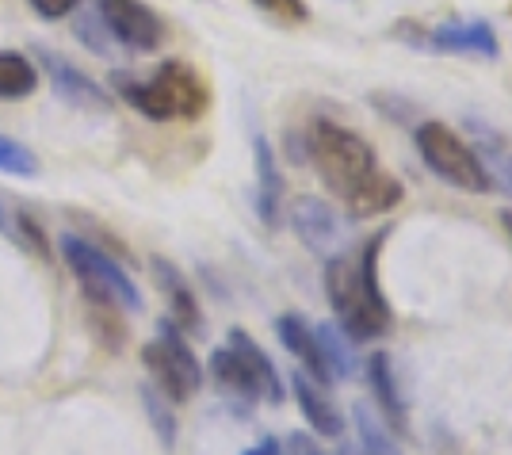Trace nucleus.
Wrapping results in <instances>:
<instances>
[{
	"label": "nucleus",
	"instance_id": "nucleus-1",
	"mask_svg": "<svg viewBox=\"0 0 512 455\" xmlns=\"http://www.w3.org/2000/svg\"><path fill=\"white\" fill-rule=\"evenodd\" d=\"M302 142L321 184L341 199L352 218H375L402 203L406 195L402 180L386 173L379 165V153L356 130L341 127L333 119H314Z\"/></svg>",
	"mask_w": 512,
	"mask_h": 455
},
{
	"label": "nucleus",
	"instance_id": "nucleus-2",
	"mask_svg": "<svg viewBox=\"0 0 512 455\" xmlns=\"http://www.w3.org/2000/svg\"><path fill=\"white\" fill-rule=\"evenodd\" d=\"M386 230L367 238L360 253H337L325 260V295L341 322L344 337L352 341H375L390 333L394 310L379 291V253H383Z\"/></svg>",
	"mask_w": 512,
	"mask_h": 455
},
{
	"label": "nucleus",
	"instance_id": "nucleus-3",
	"mask_svg": "<svg viewBox=\"0 0 512 455\" xmlns=\"http://www.w3.org/2000/svg\"><path fill=\"white\" fill-rule=\"evenodd\" d=\"M119 96L127 100L138 115H146L153 123H169V119H199L211 92L203 85V77L188 62H165L150 81H115Z\"/></svg>",
	"mask_w": 512,
	"mask_h": 455
},
{
	"label": "nucleus",
	"instance_id": "nucleus-4",
	"mask_svg": "<svg viewBox=\"0 0 512 455\" xmlns=\"http://www.w3.org/2000/svg\"><path fill=\"white\" fill-rule=\"evenodd\" d=\"M211 375L214 383L226 394H234L237 402H272V406L283 402V383H279L276 364L245 329H234L230 341L211 352Z\"/></svg>",
	"mask_w": 512,
	"mask_h": 455
},
{
	"label": "nucleus",
	"instance_id": "nucleus-5",
	"mask_svg": "<svg viewBox=\"0 0 512 455\" xmlns=\"http://www.w3.org/2000/svg\"><path fill=\"white\" fill-rule=\"evenodd\" d=\"M58 249H62V260L69 264V272L85 287L88 303L127 310V314L142 310V295H138L134 280L123 272V264L111 253H104L96 241L77 238V234H62Z\"/></svg>",
	"mask_w": 512,
	"mask_h": 455
},
{
	"label": "nucleus",
	"instance_id": "nucleus-6",
	"mask_svg": "<svg viewBox=\"0 0 512 455\" xmlns=\"http://www.w3.org/2000/svg\"><path fill=\"white\" fill-rule=\"evenodd\" d=\"M413 142H417V153L432 173L440 176L444 184L459 188V192L470 195H486L493 192V176L486 169V161L470 150L463 142V134H455L448 123L440 119H428L413 130Z\"/></svg>",
	"mask_w": 512,
	"mask_h": 455
},
{
	"label": "nucleus",
	"instance_id": "nucleus-7",
	"mask_svg": "<svg viewBox=\"0 0 512 455\" xmlns=\"http://www.w3.org/2000/svg\"><path fill=\"white\" fill-rule=\"evenodd\" d=\"M142 364L153 375V387L176 406L188 402L195 390L203 387V368H199L195 352L184 341V333L172 322L157 325V337L142 348Z\"/></svg>",
	"mask_w": 512,
	"mask_h": 455
},
{
	"label": "nucleus",
	"instance_id": "nucleus-8",
	"mask_svg": "<svg viewBox=\"0 0 512 455\" xmlns=\"http://www.w3.org/2000/svg\"><path fill=\"white\" fill-rule=\"evenodd\" d=\"M398 35H406V43L432 50V54H459V58H486V62H493L501 54L497 31L482 20H448L440 27L402 23Z\"/></svg>",
	"mask_w": 512,
	"mask_h": 455
},
{
	"label": "nucleus",
	"instance_id": "nucleus-9",
	"mask_svg": "<svg viewBox=\"0 0 512 455\" xmlns=\"http://www.w3.org/2000/svg\"><path fill=\"white\" fill-rule=\"evenodd\" d=\"M96 16L104 20L107 35L127 50H157L165 39V23L142 0H100Z\"/></svg>",
	"mask_w": 512,
	"mask_h": 455
},
{
	"label": "nucleus",
	"instance_id": "nucleus-10",
	"mask_svg": "<svg viewBox=\"0 0 512 455\" xmlns=\"http://www.w3.org/2000/svg\"><path fill=\"white\" fill-rule=\"evenodd\" d=\"M291 230L299 234V241L310 253H318L325 260L344 253V245H348V230H344L341 215L314 195H302L291 203Z\"/></svg>",
	"mask_w": 512,
	"mask_h": 455
},
{
	"label": "nucleus",
	"instance_id": "nucleus-11",
	"mask_svg": "<svg viewBox=\"0 0 512 455\" xmlns=\"http://www.w3.org/2000/svg\"><path fill=\"white\" fill-rule=\"evenodd\" d=\"M39 62H43L46 77L54 81V92L69 100L73 108H107V92L88 73H81L69 58H58L50 50H39Z\"/></svg>",
	"mask_w": 512,
	"mask_h": 455
},
{
	"label": "nucleus",
	"instance_id": "nucleus-12",
	"mask_svg": "<svg viewBox=\"0 0 512 455\" xmlns=\"http://www.w3.org/2000/svg\"><path fill=\"white\" fill-rule=\"evenodd\" d=\"M153 280H157L161 295H165V303H169V314H172L169 322L176 325V329H192V333H199L203 310H199V303H195V291L188 287L184 272H180L172 260L153 257Z\"/></svg>",
	"mask_w": 512,
	"mask_h": 455
},
{
	"label": "nucleus",
	"instance_id": "nucleus-13",
	"mask_svg": "<svg viewBox=\"0 0 512 455\" xmlns=\"http://www.w3.org/2000/svg\"><path fill=\"white\" fill-rule=\"evenodd\" d=\"M276 333H279V345L287 348L295 360L302 364V371L310 375V379H318L321 387H333V379H329V368H325V360H321V348H318V337H314V325L306 322L302 314H279L276 318Z\"/></svg>",
	"mask_w": 512,
	"mask_h": 455
},
{
	"label": "nucleus",
	"instance_id": "nucleus-14",
	"mask_svg": "<svg viewBox=\"0 0 512 455\" xmlns=\"http://www.w3.org/2000/svg\"><path fill=\"white\" fill-rule=\"evenodd\" d=\"M253 161H256V215H260L264 226H279V215H283V173H279L276 153H272L264 134L253 138Z\"/></svg>",
	"mask_w": 512,
	"mask_h": 455
},
{
	"label": "nucleus",
	"instance_id": "nucleus-15",
	"mask_svg": "<svg viewBox=\"0 0 512 455\" xmlns=\"http://www.w3.org/2000/svg\"><path fill=\"white\" fill-rule=\"evenodd\" d=\"M291 387H295V398H299V410L306 413L310 429L318 436H341L344 433V417L341 410L333 406V398L325 394L329 387H321L318 379H310L306 371H295L291 375Z\"/></svg>",
	"mask_w": 512,
	"mask_h": 455
},
{
	"label": "nucleus",
	"instance_id": "nucleus-16",
	"mask_svg": "<svg viewBox=\"0 0 512 455\" xmlns=\"http://www.w3.org/2000/svg\"><path fill=\"white\" fill-rule=\"evenodd\" d=\"M367 383L371 394L379 402V413L390 429H402L406 425V402H402V387H398V375H394V360L386 352H371L367 360Z\"/></svg>",
	"mask_w": 512,
	"mask_h": 455
},
{
	"label": "nucleus",
	"instance_id": "nucleus-17",
	"mask_svg": "<svg viewBox=\"0 0 512 455\" xmlns=\"http://www.w3.org/2000/svg\"><path fill=\"white\" fill-rule=\"evenodd\" d=\"M352 421H356V444H352V448L360 455H402L398 440L386 429V421L371 410V406L360 402V406L352 410Z\"/></svg>",
	"mask_w": 512,
	"mask_h": 455
},
{
	"label": "nucleus",
	"instance_id": "nucleus-18",
	"mask_svg": "<svg viewBox=\"0 0 512 455\" xmlns=\"http://www.w3.org/2000/svg\"><path fill=\"white\" fill-rule=\"evenodd\" d=\"M314 337H318L321 360H325V368H329V379H333V383L352 379V371H356V352L348 348V337H344L341 325H318Z\"/></svg>",
	"mask_w": 512,
	"mask_h": 455
},
{
	"label": "nucleus",
	"instance_id": "nucleus-19",
	"mask_svg": "<svg viewBox=\"0 0 512 455\" xmlns=\"http://www.w3.org/2000/svg\"><path fill=\"white\" fill-rule=\"evenodd\" d=\"M0 230L16 241V245H23L27 253H35V257H43V260L50 257V245H46L43 226L27 215V211H12L4 199H0Z\"/></svg>",
	"mask_w": 512,
	"mask_h": 455
},
{
	"label": "nucleus",
	"instance_id": "nucleus-20",
	"mask_svg": "<svg viewBox=\"0 0 512 455\" xmlns=\"http://www.w3.org/2000/svg\"><path fill=\"white\" fill-rule=\"evenodd\" d=\"M39 88V69L27 62L23 54L4 50L0 54V100H23Z\"/></svg>",
	"mask_w": 512,
	"mask_h": 455
},
{
	"label": "nucleus",
	"instance_id": "nucleus-21",
	"mask_svg": "<svg viewBox=\"0 0 512 455\" xmlns=\"http://www.w3.org/2000/svg\"><path fill=\"white\" fill-rule=\"evenodd\" d=\"M0 173H12V176H35L39 173V161L35 153L27 150L23 142L0 134Z\"/></svg>",
	"mask_w": 512,
	"mask_h": 455
},
{
	"label": "nucleus",
	"instance_id": "nucleus-22",
	"mask_svg": "<svg viewBox=\"0 0 512 455\" xmlns=\"http://www.w3.org/2000/svg\"><path fill=\"white\" fill-rule=\"evenodd\" d=\"M142 402H146L150 425L157 429L161 444H165V448H172V440H176V417H172L169 406H165V394H161L157 387H146V390H142Z\"/></svg>",
	"mask_w": 512,
	"mask_h": 455
},
{
	"label": "nucleus",
	"instance_id": "nucleus-23",
	"mask_svg": "<svg viewBox=\"0 0 512 455\" xmlns=\"http://www.w3.org/2000/svg\"><path fill=\"white\" fill-rule=\"evenodd\" d=\"M260 12H268L279 23H306L310 20V8L306 0H253Z\"/></svg>",
	"mask_w": 512,
	"mask_h": 455
},
{
	"label": "nucleus",
	"instance_id": "nucleus-24",
	"mask_svg": "<svg viewBox=\"0 0 512 455\" xmlns=\"http://www.w3.org/2000/svg\"><path fill=\"white\" fill-rule=\"evenodd\" d=\"M77 35H81L88 46H96L100 54H107V50H111L107 43H115V39L107 35V27H104V20H100V16H81V20H77Z\"/></svg>",
	"mask_w": 512,
	"mask_h": 455
},
{
	"label": "nucleus",
	"instance_id": "nucleus-25",
	"mask_svg": "<svg viewBox=\"0 0 512 455\" xmlns=\"http://www.w3.org/2000/svg\"><path fill=\"white\" fill-rule=\"evenodd\" d=\"M43 20H62V16H73L81 0H27Z\"/></svg>",
	"mask_w": 512,
	"mask_h": 455
},
{
	"label": "nucleus",
	"instance_id": "nucleus-26",
	"mask_svg": "<svg viewBox=\"0 0 512 455\" xmlns=\"http://www.w3.org/2000/svg\"><path fill=\"white\" fill-rule=\"evenodd\" d=\"M287 455H325V452L306 433H291L287 436Z\"/></svg>",
	"mask_w": 512,
	"mask_h": 455
},
{
	"label": "nucleus",
	"instance_id": "nucleus-27",
	"mask_svg": "<svg viewBox=\"0 0 512 455\" xmlns=\"http://www.w3.org/2000/svg\"><path fill=\"white\" fill-rule=\"evenodd\" d=\"M245 455H287V452H283V444H279V440H272V436H268V440L253 444V448H249Z\"/></svg>",
	"mask_w": 512,
	"mask_h": 455
},
{
	"label": "nucleus",
	"instance_id": "nucleus-28",
	"mask_svg": "<svg viewBox=\"0 0 512 455\" xmlns=\"http://www.w3.org/2000/svg\"><path fill=\"white\" fill-rule=\"evenodd\" d=\"M501 226L509 230V238H512V211H501Z\"/></svg>",
	"mask_w": 512,
	"mask_h": 455
},
{
	"label": "nucleus",
	"instance_id": "nucleus-29",
	"mask_svg": "<svg viewBox=\"0 0 512 455\" xmlns=\"http://www.w3.org/2000/svg\"><path fill=\"white\" fill-rule=\"evenodd\" d=\"M341 455H360V452H356V448H352V444H344V448H341Z\"/></svg>",
	"mask_w": 512,
	"mask_h": 455
}]
</instances>
